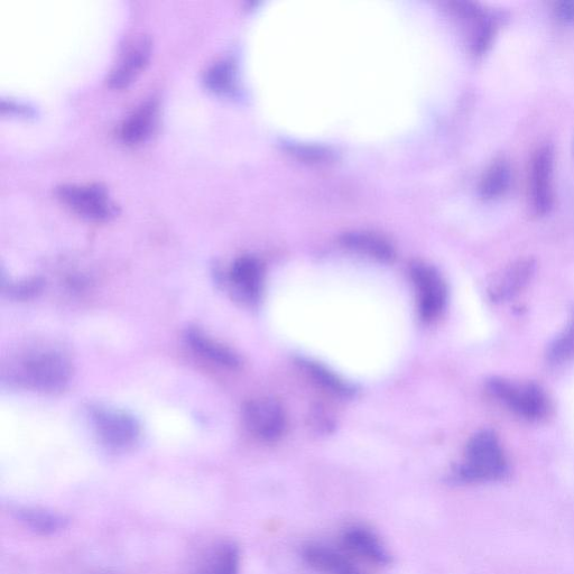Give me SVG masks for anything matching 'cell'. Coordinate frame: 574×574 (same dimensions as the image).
I'll use <instances>...</instances> for the list:
<instances>
[{
    "label": "cell",
    "instance_id": "6da1fadb",
    "mask_svg": "<svg viewBox=\"0 0 574 574\" xmlns=\"http://www.w3.org/2000/svg\"><path fill=\"white\" fill-rule=\"evenodd\" d=\"M13 377L18 384L32 390L54 393L68 385L71 365L58 351L33 349L18 358L13 367Z\"/></svg>",
    "mask_w": 574,
    "mask_h": 574
},
{
    "label": "cell",
    "instance_id": "7a4b0ae2",
    "mask_svg": "<svg viewBox=\"0 0 574 574\" xmlns=\"http://www.w3.org/2000/svg\"><path fill=\"white\" fill-rule=\"evenodd\" d=\"M507 472V461L496 435L477 433L468 443L465 462L458 471L461 480L483 483L502 479Z\"/></svg>",
    "mask_w": 574,
    "mask_h": 574
},
{
    "label": "cell",
    "instance_id": "3957f363",
    "mask_svg": "<svg viewBox=\"0 0 574 574\" xmlns=\"http://www.w3.org/2000/svg\"><path fill=\"white\" fill-rule=\"evenodd\" d=\"M90 419L99 440L110 450L126 451L140 440V424L126 412L95 406L90 409Z\"/></svg>",
    "mask_w": 574,
    "mask_h": 574
},
{
    "label": "cell",
    "instance_id": "277c9868",
    "mask_svg": "<svg viewBox=\"0 0 574 574\" xmlns=\"http://www.w3.org/2000/svg\"><path fill=\"white\" fill-rule=\"evenodd\" d=\"M489 391L509 410L530 421H540L550 412L548 396L539 386L533 384H514L504 379H494L489 384Z\"/></svg>",
    "mask_w": 574,
    "mask_h": 574
},
{
    "label": "cell",
    "instance_id": "5b68a950",
    "mask_svg": "<svg viewBox=\"0 0 574 574\" xmlns=\"http://www.w3.org/2000/svg\"><path fill=\"white\" fill-rule=\"evenodd\" d=\"M55 194L63 205L83 218L106 221L116 215V206L99 184H63Z\"/></svg>",
    "mask_w": 574,
    "mask_h": 574
},
{
    "label": "cell",
    "instance_id": "8992f818",
    "mask_svg": "<svg viewBox=\"0 0 574 574\" xmlns=\"http://www.w3.org/2000/svg\"><path fill=\"white\" fill-rule=\"evenodd\" d=\"M246 427L256 438L275 442L286 430V416L279 402L271 398H257L244 407Z\"/></svg>",
    "mask_w": 574,
    "mask_h": 574
},
{
    "label": "cell",
    "instance_id": "52a82bcc",
    "mask_svg": "<svg viewBox=\"0 0 574 574\" xmlns=\"http://www.w3.org/2000/svg\"><path fill=\"white\" fill-rule=\"evenodd\" d=\"M411 277L418 292L422 319H437L447 303V287L442 277L433 267L421 263L412 266Z\"/></svg>",
    "mask_w": 574,
    "mask_h": 574
},
{
    "label": "cell",
    "instance_id": "ba28073f",
    "mask_svg": "<svg viewBox=\"0 0 574 574\" xmlns=\"http://www.w3.org/2000/svg\"><path fill=\"white\" fill-rule=\"evenodd\" d=\"M554 151L544 145L536 151L531 170V200L536 214L548 215L553 208Z\"/></svg>",
    "mask_w": 574,
    "mask_h": 574
},
{
    "label": "cell",
    "instance_id": "9c48e42d",
    "mask_svg": "<svg viewBox=\"0 0 574 574\" xmlns=\"http://www.w3.org/2000/svg\"><path fill=\"white\" fill-rule=\"evenodd\" d=\"M240 552L233 541L219 540L203 549L190 574H239Z\"/></svg>",
    "mask_w": 574,
    "mask_h": 574
},
{
    "label": "cell",
    "instance_id": "30bf717a",
    "mask_svg": "<svg viewBox=\"0 0 574 574\" xmlns=\"http://www.w3.org/2000/svg\"><path fill=\"white\" fill-rule=\"evenodd\" d=\"M231 290L239 300L256 302L263 289V268L254 257H240L229 273Z\"/></svg>",
    "mask_w": 574,
    "mask_h": 574
},
{
    "label": "cell",
    "instance_id": "8fae6325",
    "mask_svg": "<svg viewBox=\"0 0 574 574\" xmlns=\"http://www.w3.org/2000/svg\"><path fill=\"white\" fill-rule=\"evenodd\" d=\"M151 42L142 36L127 46L117 66L108 78L110 87L123 88L140 72L150 57Z\"/></svg>",
    "mask_w": 574,
    "mask_h": 574
},
{
    "label": "cell",
    "instance_id": "7c38bea8",
    "mask_svg": "<svg viewBox=\"0 0 574 574\" xmlns=\"http://www.w3.org/2000/svg\"><path fill=\"white\" fill-rule=\"evenodd\" d=\"M303 559L324 574H363L346 555L329 546L309 544L303 549Z\"/></svg>",
    "mask_w": 574,
    "mask_h": 574
},
{
    "label": "cell",
    "instance_id": "4fadbf2b",
    "mask_svg": "<svg viewBox=\"0 0 574 574\" xmlns=\"http://www.w3.org/2000/svg\"><path fill=\"white\" fill-rule=\"evenodd\" d=\"M347 549L361 558H365L376 564L391 563V555L385 549V546L378 540L377 536L365 527L353 526L348 529L344 538Z\"/></svg>",
    "mask_w": 574,
    "mask_h": 574
},
{
    "label": "cell",
    "instance_id": "5bb4252c",
    "mask_svg": "<svg viewBox=\"0 0 574 574\" xmlns=\"http://www.w3.org/2000/svg\"><path fill=\"white\" fill-rule=\"evenodd\" d=\"M14 514L18 521L24 524L27 529L42 535L57 534L67 529L68 518L61 514L46 511L37 507H17Z\"/></svg>",
    "mask_w": 574,
    "mask_h": 574
},
{
    "label": "cell",
    "instance_id": "9a60e30c",
    "mask_svg": "<svg viewBox=\"0 0 574 574\" xmlns=\"http://www.w3.org/2000/svg\"><path fill=\"white\" fill-rule=\"evenodd\" d=\"M185 339H187L188 344L197 354L209 359L212 363L227 368H237L240 365V360L233 351L209 338L200 330H188Z\"/></svg>",
    "mask_w": 574,
    "mask_h": 574
},
{
    "label": "cell",
    "instance_id": "2e32d148",
    "mask_svg": "<svg viewBox=\"0 0 574 574\" xmlns=\"http://www.w3.org/2000/svg\"><path fill=\"white\" fill-rule=\"evenodd\" d=\"M156 105L153 101L143 104L129 116L122 129L120 137L127 144L141 143L151 134L155 124Z\"/></svg>",
    "mask_w": 574,
    "mask_h": 574
},
{
    "label": "cell",
    "instance_id": "e0dca14e",
    "mask_svg": "<svg viewBox=\"0 0 574 574\" xmlns=\"http://www.w3.org/2000/svg\"><path fill=\"white\" fill-rule=\"evenodd\" d=\"M342 244L353 251L390 262L394 257L393 247L382 237L367 233H350L342 237Z\"/></svg>",
    "mask_w": 574,
    "mask_h": 574
},
{
    "label": "cell",
    "instance_id": "ac0fdd59",
    "mask_svg": "<svg viewBox=\"0 0 574 574\" xmlns=\"http://www.w3.org/2000/svg\"><path fill=\"white\" fill-rule=\"evenodd\" d=\"M511 182V166L504 160H498L489 166L480 181L479 192L481 197L490 200L502 197Z\"/></svg>",
    "mask_w": 574,
    "mask_h": 574
},
{
    "label": "cell",
    "instance_id": "d6986e66",
    "mask_svg": "<svg viewBox=\"0 0 574 574\" xmlns=\"http://www.w3.org/2000/svg\"><path fill=\"white\" fill-rule=\"evenodd\" d=\"M303 365L318 383L328 388L331 392L342 396H349L353 393V388L341 381L338 376L329 372L327 368L317 363H312V361H304Z\"/></svg>",
    "mask_w": 574,
    "mask_h": 574
},
{
    "label": "cell",
    "instance_id": "ffe728a7",
    "mask_svg": "<svg viewBox=\"0 0 574 574\" xmlns=\"http://www.w3.org/2000/svg\"><path fill=\"white\" fill-rule=\"evenodd\" d=\"M233 80L234 70L228 62H218L206 73L207 86L217 92L228 91Z\"/></svg>",
    "mask_w": 574,
    "mask_h": 574
},
{
    "label": "cell",
    "instance_id": "44dd1931",
    "mask_svg": "<svg viewBox=\"0 0 574 574\" xmlns=\"http://www.w3.org/2000/svg\"><path fill=\"white\" fill-rule=\"evenodd\" d=\"M574 357V318L566 331L563 332L551 347L549 358L554 364L563 363Z\"/></svg>",
    "mask_w": 574,
    "mask_h": 574
},
{
    "label": "cell",
    "instance_id": "7402d4cb",
    "mask_svg": "<svg viewBox=\"0 0 574 574\" xmlns=\"http://www.w3.org/2000/svg\"><path fill=\"white\" fill-rule=\"evenodd\" d=\"M555 14L563 23L574 24V0L559 2L555 5Z\"/></svg>",
    "mask_w": 574,
    "mask_h": 574
}]
</instances>
